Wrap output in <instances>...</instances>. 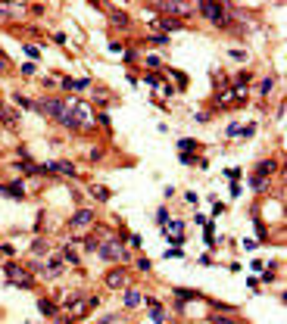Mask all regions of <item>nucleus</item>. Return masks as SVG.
<instances>
[{
	"label": "nucleus",
	"mask_w": 287,
	"mask_h": 324,
	"mask_svg": "<svg viewBox=\"0 0 287 324\" xmlns=\"http://www.w3.org/2000/svg\"><path fill=\"white\" fill-rule=\"evenodd\" d=\"M100 256L103 259H122V256H125V250H122V243L112 234H106V240L100 243Z\"/></svg>",
	"instance_id": "nucleus-1"
},
{
	"label": "nucleus",
	"mask_w": 287,
	"mask_h": 324,
	"mask_svg": "<svg viewBox=\"0 0 287 324\" xmlns=\"http://www.w3.org/2000/svg\"><path fill=\"white\" fill-rule=\"evenodd\" d=\"M200 13L216 25H225V4H200Z\"/></svg>",
	"instance_id": "nucleus-2"
},
{
	"label": "nucleus",
	"mask_w": 287,
	"mask_h": 324,
	"mask_svg": "<svg viewBox=\"0 0 287 324\" xmlns=\"http://www.w3.org/2000/svg\"><path fill=\"white\" fill-rule=\"evenodd\" d=\"M125 284H128V271L125 268H116V271L106 274V287L109 290H119V287H125Z\"/></svg>",
	"instance_id": "nucleus-3"
},
{
	"label": "nucleus",
	"mask_w": 287,
	"mask_h": 324,
	"mask_svg": "<svg viewBox=\"0 0 287 324\" xmlns=\"http://www.w3.org/2000/svg\"><path fill=\"white\" fill-rule=\"evenodd\" d=\"M94 221V212L91 209H81V212H75L72 215V221H69V228H75V231H81V228H88Z\"/></svg>",
	"instance_id": "nucleus-4"
},
{
	"label": "nucleus",
	"mask_w": 287,
	"mask_h": 324,
	"mask_svg": "<svg viewBox=\"0 0 287 324\" xmlns=\"http://www.w3.org/2000/svg\"><path fill=\"white\" fill-rule=\"evenodd\" d=\"M125 306H128V309H138V306H141V293H138V290H128V293H125Z\"/></svg>",
	"instance_id": "nucleus-5"
},
{
	"label": "nucleus",
	"mask_w": 287,
	"mask_h": 324,
	"mask_svg": "<svg viewBox=\"0 0 287 324\" xmlns=\"http://www.w3.org/2000/svg\"><path fill=\"white\" fill-rule=\"evenodd\" d=\"M7 274H10V277H25V268L16 265V262H7Z\"/></svg>",
	"instance_id": "nucleus-6"
},
{
	"label": "nucleus",
	"mask_w": 287,
	"mask_h": 324,
	"mask_svg": "<svg viewBox=\"0 0 287 324\" xmlns=\"http://www.w3.org/2000/svg\"><path fill=\"white\" fill-rule=\"evenodd\" d=\"M41 312H44V315H56V306L50 299H41Z\"/></svg>",
	"instance_id": "nucleus-7"
},
{
	"label": "nucleus",
	"mask_w": 287,
	"mask_h": 324,
	"mask_svg": "<svg viewBox=\"0 0 287 324\" xmlns=\"http://www.w3.org/2000/svg\"><path fill=\"white\" fill-rule=\"evenodd\" d=\"M169 234H172V237H181V234H184V225H181V221H172V225H169Z\"/></svg>",
	"instance_id": "nucleus-8"
},
{
	"label": "nucleus",
	"mask_w": 287,
	"mask_h": 324,
	"mask_svg": "<svg viewBox=\"0 0 287 324\" xmlns=\"http://www.w3.org/2000/svg\"><path fill=\"white\" fill-rule=\"evenodd\" d=\"M275 172V162H262V166H259V175H272Z\"/></svg>",
	"instance_id": "nucleus-9"
},
{
	"label": "nucleus",
	"mask_w": 287,
	"mask_h": 324,
	"mask_svg": "<svg viewBox=\"0 0 287 324\" xmlns=\"http://www.w3.org/2000/svg\"><path fill=\"white\" fill-rule=\"evenodd\" d=\"M94 196H97V199H106V196H109V190H106V187H94Z\"/></svg>",
	"instance_id": "nucleus-10"
},
{
	"label": "nucleus",
	"mask_w": 287,
	"mask_h": 324,
	"mask_svg": "<svg viewBox=\"0 0 287 324\" xmlns=\"http://www.w3.org/2000/svg\"><path fill=\"white\" fill-rule=\"evenodd\" d=\"M112 22H116V25H125L128 19H125V16H122V13H112Z\"/></svg>",
	"instance_id": "nucleus-11"
},
{
	"label": "nucleus",
	"mask_w": 287,
	"mask_h": 324,
	"mask_svg": "<svg viewBox=\"0 0 287 324\" xmlns=\"http://www.w3.org/2000/svg\"><path fill=\"white\" fill-rule=\"evenodd\" d=\"M25 53H28L31 59H37V56H41V50H37V47H25Z\"/></svg>",
	"instance_id": "nucleus-12"
},
{
	"label": "nucleus",
	"mask_w": 287,
	"mask_h": 324,
	"mask_svg": "<svg viewBox=\"0 0 287 324\" xmlns=\"http://www.w3.org/2000/svg\"><path fill=\"white\" fill-rule=\"evenodd\" d=\"M213 321H216V324H231L228 318H213Z\"/></svg>",
	"instance_id": "nucleus-13"
},
{
	"label": "nucleus",
	"mask_w": 287,
	"mask_h": 324,
	"mask_svg": "<svg viewBox=\"0 0 287 324\" xmlns=\"http://www.w3.org/2000/svg\"><path fill=\"white\" fill-rule=\"evenodd\" d=\"M66 324H75V321H66Z\"/></svg>",
	"instance_id": "nucleus-14"
}]
</instances>
